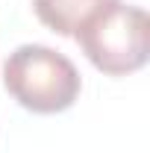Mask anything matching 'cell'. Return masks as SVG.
I'll return each instance as SVG.
<instances>
[{
	"instance_id": "obj_1",
	"label": "cell",
	"mask_w": 150,
	"mask_h": 153,
	"mask_svg": "<svg viewBox=\"0 0 150 153\" xmlns=\"http://www.w3.org/2000/svg\"><path fill=\"white\" fill-rule=\"evenodd\" d=\"M6 91L36 115H56L71 109L79 97L82 79L65 53L44 44H21L3 65Z\"/></svg>"
},
{
	"instance_id": "obj_2",
	"label": "cell",
	"mask_w": 150,
	"mask_h": 153,
	"mask_svg": "<svg viewBox=\"0 0 150 153\" xmlns=\"http://www.w3.org/2000/svg\"><path fill=\"white\" fill-rule=\"evenodd\" d=\"M82 53L97 71L109 76H127L144 68L150 53V18L141 6L112 0L94 12L74 33Z\"/></svg>"
},
{
	"instance_id": "obj_3",
	"label": "cell",
	"mask_w": 150,
	"mask_h": 153,
	"mask_svg": "<svg viewBox=\"0 0 150 153\" xmlns=\"http://www.w3.org/2000/svg\"><path fill=\"white\" fill-rule=\"evenodd\" d=\"M112 0H33V9H36L38 21L44 27H50L53 33L74 36L94 12H100Z\"/></svg>"
}]
</instances>
